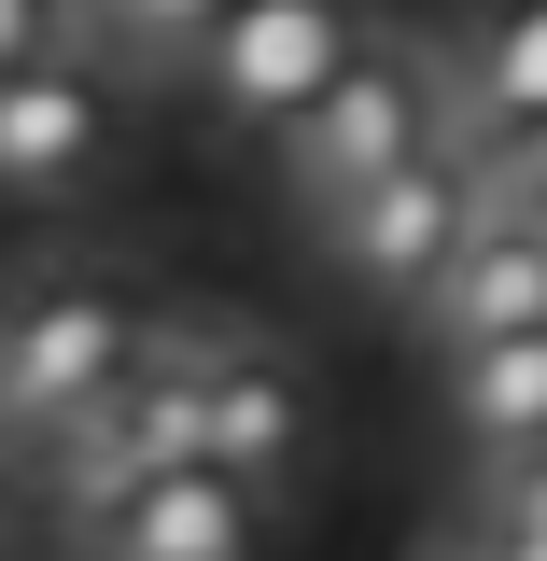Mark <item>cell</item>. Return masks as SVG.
Wrapping results in <instances>:
<instances>
[{
  "mask_svg": "<svg viewBox=\"0 0 547 561\" xmlns=\"http://www.w3.org/2000/svg\"><path fill=\"white\" fill-rule=\"evenodd\" d=\"M435 140H464V84H449V43H408V28H365V57L281 127V183L309 197V225L338 197H365L379 169H408Z\"/></svg>",
  "mask_w": 547,
  "mask_h": 561,
  "instance_id": "obj_1",
  "label": "cell"
},
{
  "mask_svg": "<svg viewBox=\"0 0 547 561\" xmlns=\"http://www.w3.org/2000/svg\"><path fill=\"white\" fill-rule=\"evenodd\" d=\"M140 365H155V323L127 280H29L0 309V435H57L70 408H99Z\"/></svg>",
  "mask_w": 547,
  "mask_h": 561,
  "instance_id": "obj_2",
  "label": "cell"
},
{
  "mask_svg": "<svg viewBox=\"0 0 547 561\" xmlns=\"http://www.w3.org/2000/svg\"><path fill=\"white\" fill-rule=\"evenodd\" d=\"M478 210H491L478 140H435V154H408V169H379L365 197H338V210H323V253H338L365 295L421 309V295H435V267L478 239Z\"/></svg>",
  "mask_w": 547,
  "mask_h": 561,
  "instance_id": "obj_3",
  "label": "cell"
},
{
  "mask_svg": "<svg viewBox=\"0 0 547 561\" xmlns=\"http://www.w3.org/2000/svg\"><path fill=\"white\" fill-rule=\"evenodd\" d=\"M351 57H365V0H239L183 70L210 84V113H225V127H267V140H281Z\"/></svg>",
  "mask_w": 547,
  "mask_h": 561,
  "instance_id": "obj_4",
  "label": "cell"
},
{
  "mask_svg": "<svg viewBox=\"0 0 547 561\" xmlns=\"http://www.w3.org/2000/svg\"><path fill=\"white\" fill-rule=\"evenodd\" d=\"M267 491H239L225 463H155L140 491H113L99 519H84V561H253L267 548V519H253Z\"/></svg>",
  "mask_w": 547,
  "mask_h": 561,
  "instance_id": "obj_5",
  "label": "cell"
},
{
  "mask_svg": "<svg viewBox=\"0 0 547 561\" xmlns=\"http://www.w3.org/2000/svg\"><path fill=\"white\" fill-rule=\"evenodd\" d=\"M99 154H113V84L70 43L29 57V70H0V197H84Z\"/></svg>",
  "mask_w": 547,
  "mask_h": 561,
  "instance_id": "obj_6",
  "label": "cell"
},
{
  "mask_svg": "<svg viewBox=\"0 0 547 561\" xmlns=\"http://www.w3.org/2000/svg\"><path fill=\"white\" fill-rule=\"evenodd\" d=\"M197 449L239 491H281L309 463V379L281 351H197Z\"/></svg>",
  "mask_w": 547,
  "mask_h": 561,
  "instance_id": "obj_7",
  "label": "cell"
},
{
  "mask_svg": "<svg viewBox=\"0 0 547 561\" xmlns=\"http://www.w3.org/2000/svg\"><path fill=\"white\" fill-rule=\"evenodd\" d=\"M421 323H435V351H491V337H547V239L520 225V210L491 197L478 239L435 267V295H421Z\"/></svg>",
  "mask_w": 547,
  "mask_h": 561,
  "instance_id": "obj_8",
  "label": "cell"
},
{
  "mask_svg": "<svg viewBox=\"0 0 547 561\" xmlns=\"http://www.w3.org/2000/svg\"><path fill=\"white\" fill-rule=\"evenodd\" d=\"M449 84H464L478 154H534L547 140V0H478L464 43H449Z\"/></svg>",
  "mask_w": 547,
  "mask_h": 561,
  "instance_id": "obj_9",
  "label": "cell"
},
{
  "mask_svg": "<svg viewBox=\"0 0 547 561\" xmlns=\"http://www.w3.org/2000/svg\"><path fill=\"white\" fill-rule=\"evenodd\" d=\"M449 421L478 463H520L547 449V337H491V351H449Z\"/></svg>",
  "mask_w": 547,
  "mask_h": 561,
  "instance_id": "obj_10",
  "label": "cell"
},
{
  "mask_svg": "<svg viewBox=\"0 0 547 561\" xmlns=\"http://www.w3.org/2000/svg\"><path fill=\"white\" fill-rule=\"evenodd\" d=\"M225 14H239V0H99V28H113L127 57H155V70H183Z\"/></svg>",
  "mask_w": 547,
  "mask_h": 561,
  "instance_id": "obj_11",
  "label": "cell"
},
{
  "mask_svg": "<svg viewBox=\"0 0 547 561\" xmlns=\"http://www.w3.org/2000/svg\"><path fill=\"white\" fill-rule=\"evenodd\" d=\"M478 534H505V548H547V449L491 463V491H478Z\"/></svg>",
  "mask_w": 547,
  "mask_h": 561,
  "instance_id": "obj_12",
  "label": "cell"
},
{
  "mask_svg": "<svg viewBox=\"0 0 547 561\" xmlns=\"http://www.w3.org/2000/svg\"><path fill=\"white\" fill-rule=\"evenodd\" d=\"M29 57H57V0H0V70H29Z\"/></svg>",
  "mask_w": 547,
  "mask_h": 561,
  "instance_id": "obj_13",
  "label": "cell"
},
{
  "mask_svg": "<svg viewBox=\"0 0 547 561\" xmlns=\"http://www.w3.org/2000/svg\"><path fill=\"white\" fill-rule=\"evenodd\" d=\"M464 561H478V548H464Z\"/></svg>",
  "mask_w": 547,
  "mask_h": 561,
  "instance_id": "obj_14",
  "label": "cell"
}]
</instances>
